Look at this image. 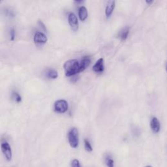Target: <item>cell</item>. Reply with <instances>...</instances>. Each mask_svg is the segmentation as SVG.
Masks as SVG:
<instances>
[{"label":"cell","mask_w":167,"mask_h":167,"mask_svg":"<svg viewBox=\"0 0 167 167\" xmlns=\"http://www.w3.org/2000/svg\"><path fill=\"white\" fill-rule=\"evenodd\" d=\"M65 75L68 77H73L80 72V63L77 59H70L67 61L64 65Z\"/></svg>","instance_id":"obj_1"},{"label":"cell","mask_w":167,"mask_h":167,"mask_svg":"<svg viewBox=\"0 0 167 167\" xmlns=\"http://www.w3.org/2000/svg\"><path fill=\"white\" fill-rule=\"evenodd\" d=\"M69 143L72 148H77L79 144L78 131L75 128H72L68 133Z\"/></svg>","instance_id":"obj_2"},{"label":"cell","mask_w":167,"mask_h":167,"mask_svg":"<svg viewBox=\"0 0 167 167\" xmlns=\"http://www.w3.org/2000/svg\"><path fill=\"white\" fill-rule=\"evenodd\" d=\"M69 108L68 103L65 100H58L54 103V110L59 114H63L67 111Z\"/></svg>","instance_id":"obj_3"},{"label":"cell","mask_w":167,"mask_h":167,"mask_svg":"<svg viewBox=\"0 0 167 167\" xmlns=\"http://www.w3.org/2000/svg\"><path fill=\"white\" fill-rule=\"evenodd\" d=\"M1 150H2V153H3L4 156L7 159V160L10 161L12 159V150H11L10 144L7 142H4L2 143Z\"/></svg>","instance_id":"obj_4"},{"label":"cell","mask_w":167,"mask_h":167,"mask_svg":"<svg viewBox=\"0 0 167 167\" xmlns=\"http://www.w3.org/2000/svg\"><path fill=\"white\" fill-rule=\"evenodd\" d=\"M33 41L36 44H43L46 43L48 39L46 35L43 32H36L33 37Z\"/></svg>","instance_id":"obj_5"},{"label":"cell","mask_w":167,"mask_h":167,"mask_svg":"<svg viewBox=\"0 0 167 167\" xmlns=\"http://www.w3.org/2000/svg\"><path fill=\"white\" fill-rule=\"evenodd\" d=\"M68 22L71 27L72 30L75 31H77L78 29V22L76 15L74 13L71 12L68 16Z\"/></svg>","instance_id":"obj_6"},{"label":"cell","mask_w":167,"mask_h":167,"mask_svg":"<svg viewBox=\"0 0 167 167\" xmlns=\"http://www.w3.org/2000/svg\"><path fill=\"white\" fill-rule=\"evenodd\" d=\"M104 69V59L103 58L99 59L95 65L93 66V71L95 72H103Z\"/></svg>","instance_id":"obj_7"},{"label":"cell","mask_w":167,"mask_h":167,"mask_svg":"<svg viewBox=\"0 0 167 167\" xmlns=\"http://www.w3.org/2000/svg\"><path fill=\"white\" fill-rule=\"evenodd\" d=\"M115 5H116V2L115 1H109L107 3L106 7L105 9V15L106 18H110V16L112 15V12L114 11V9L115 8Z\"/></svg>","instance_id":"obj_8"},{"label":"cell","mask_w":167,"mask_h":167,"mask_svg":"<svg viewBox=\"0 0 167 167\" xmlns=\"http://www.w3.org/2000/svg\"><path fill=\"white\" fill-rule=\"evenodd\" d=\"M150 127L152 131L154 133H157L159 132L160 129H161V125L160 123L157 118H153L150 122Z\"/></svg>","instance_id":"obj_9"},{"label":"cell","mask_w":167,"mask_h":167,"mask_svg":"<svg viewBox=\"0 0 167 167\" xmlns=\"http://www.w3.org/2000/svg\"><path fill=\"white\" fill-rule=\"evenodd\" d=\"M91 63V59L89 56H84L82 58L81 62L80 63V71H84Z\"/></svg>","instance_id":"obj_10"},{"label":"cell","mask_w":167,"mask_h":167,"mask_svg":"<svg viewBox=\"0 0 167 167\" xmlns=\"http://www.w3.org/2000/svg\"><path fill=\"white\" fill-rule=\"evenodd\" d=\"M78 16L81 21H84L88 18V11L84 6H81L78 9Z\"/></svg>","instance_id":"obj_11"},{"label":"cell","mask_w":167,"mask_h":167,"mask_svg":"<svg viewBox=\"0 0 167 167\" xmlns=\"http://www.w3.org/2000/svg\"><path fill=\"white\" fill-rule=\"evenodd\" d=\"M46 77L50 79H56L58 77V73L54 69H49L46 72Z\"/></svg>","instance_id":"obj_12"},{"label":"cell","mask_w":167,"mask_h":167,"mask_svg":"<svg viewBox=\"0 0 167 167\" xmlns=\"http://www.w3.org/2000/svg\"><path fill=\"white\" fill-rule=\"evenodd\" d=\"M129 33V29L128 28H125L121 31H120L119 34V37L122 39V41H125L127 39Z\"/></svg>","instance_id":"obj_13"},{"label":"cell","mask_w":167,"mask_h":167,"mask_svg":"<svg viewBox=\"0 0 167 167\" xmlns=\"http://www.w3.org/2000/svg\"><path fill=\"white\" fill-rule=\"evenodd\" d=\"M105 164L108 167H114V161L110 155H107L105 157Z\"/></svg>","instance_id":"obj_14"},{"label":"cell","mask_w":167,"mask_h":167,"mask_svg":"<svg viewBox=\"0 0 167 167\" xmlns=\"http://www.w3.org/2000/svg\"><path fill=\"white\" fill-rule=\"evenodd\" d=\"M12 98L15 100V101L19 103L22 101V97L17 92H13L12 95Z\"/></svg>","instance_id":"obj_15"},{"label":"cell","mask_w":167,"mask_h":167,"mask_svg":"<svg viewBox=\"0 0 167 167\" xmlns=\"http://www.w3.org/2000/svg\"><path fill=\"white\" fill-rule=\"evenodd\" d=\"M84 147H85V149L86 151H88L89 152L92 151V150H93L92 146H91L90 141L88 139L84 140Z\"/></svg>","instance_id":"obj_16"},{"label":"cell","mask_w":167,"mask_h":167,"mask_svg":"<svg viewBox=\"0 0 167 167\" xmlns=\"http://www.w3.org/2000/svg\"><path fill=\"white\" fill-rule=\"evenodd\" d=\"M10 34V40L11 41H13L15 39L16 37V31L14 28H11L9 31Z\"/></svg>","instance_id":"obj_17"},{"label":"cell","mask_w":167,"mask_h":167,"mask_svg":"<svg viewBox=\"0 0 167 167\" xmlns=\"http://www.w3.org/2000/svg\"><path fill=\"white\" fill-rule=\"evenodd\" d=\"M5 15H7V16H9V17H15V12L13 11H11L10 9H6L5 11Z\"/></svg>","instance_id":"obj_18"},{"label":"cell","mask_w":167,"mask_h":167,"mask_svg":"<svg viewBox=\"0 0 167 167\" xmlns=\"http://www.w3.org/2000/svg\"><path fill=\"white\" fill-rule=\"evenodd\" d=\"M72 167H81V163H80L78 159H73L71 163Z\"/></svg>","instance_id":"obj_19"},{"label":"cell","mask_w":167,"mask_h":167,"mask_svg":"<svg viewBox=\"0 0 167 167\" xmlns=\"http://www.w3.org/2000/svg\"><path fill=\"white\" fill-rule=\"evenodd\" d=\"M38 23H39V26H41V28H43V30L44 31H46V27H45V26H44V23H43L42 21H39L38 22Z\"/></svg>","instance_id":"obj_20"},{"label":"cell","mask_w":167,"mask_h":167,"mask_svg":"<svg viewBox=\"0 0 167 167\" xmlns=\"http://www.w3.org/2000/svg\"><path fill=\"white\" fill-rule=\"evenodd\" d=\"M146 3H147V4H148V5H151V3H152L153 2V1H149V2H148V1H146Z\"/></svg>","instance_id":"obj_21"},{"label":"cell","mask_w":167,"mask_h":167,"mask_svg":"<svg viewBox=\"0 0 167 167\" xmlns=\"http://www.w3.org/2000/svg\"><path fill=\"white\" fill-rule=\"evenodd\" d=\"M82 2H84L83 1H75V3H81Z\"/></svg>","instance_id":"obj_22"},{"label":"cell","mask_w":167,"mask_h":167,"mask_svg":"<svg viewBox=\"0 0 167 167\" xmlns=\"http://www.w3.org/2000/svg\"><path fill=\"white\" fill-rule=\"evenodd\" d=\"M166 71H167V63H166Z\"/></svg>","instance_id":"obj_23"},{"label":"cell","mask_w":167,"mask_h":167,"mask_svg":"<svg viewBox=\"0 0 167 167\" xmlns=\"http://www.w3.org/2000/svg\"><path fill=\"white\" fill-rule=\"evenodd\" d=\"M146 167H152V166H150V165H149V166H146Z\"/></svg>","instance_id":"obj_24"}]
</instances>
